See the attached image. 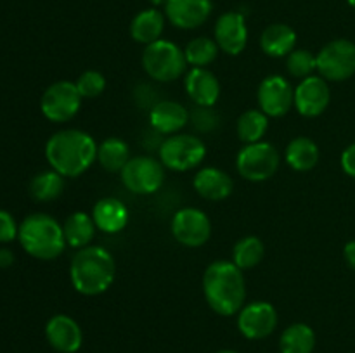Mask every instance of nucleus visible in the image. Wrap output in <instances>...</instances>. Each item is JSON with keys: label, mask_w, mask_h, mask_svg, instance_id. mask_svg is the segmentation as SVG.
Segmentation results:
<instances>
[{"label": "nucleus", "mask_w": 355, "mask_h": 353, "mask_svg": "<svg viewBox=\"0 0 355 353\" xmlns=\"http://www.w3.org/2000/svg\"><path fill=\"white\" fill-rule=\"evenodd\" d=\"M97 142L87 132L66 128L55 132L45 144V159L64 179L83 175L97 161Z\"/></svg>", "instance_id": "1"}, {"label": "nucleus", "mask_w": 355, "mask_h": 353, "mask_svg": "<svg viewBox=\"0 0 355 353\" xmlns=\"http://www.w3.org/2000/svg\"><path fill=\"white\" fill-rule=\"evenodd\" d=\"M203 294L215 314L232 317L245 307V273L232 260H215L203 273Z\"/></svg>", "instance_id": "2"}, {"label": "nucleus", "mask_w": 355, "mask_h": 353, "mask_svg": "<svg viewBox=\"0 0 355 353\" xmlns=\"http://www.w3.org/2000/svg\"><path fill=\"white\" fill-rule=\"evenodd\" d=\"M114 258L103 246H87L76 249L69 263V280L73 289L82 296H99L114 282Z\"/></svg>", "instance_id": "3"}, {"label": "nucleus", "mask_w": 355, "mask_h": 353, "mask_svg": "<svg viewBox=\"0 0 355 353\" xmlns=\"http://www.w3.org/2000/svg\"><path fill=\"white\" fill-rule=\"evenodd\" d=\"M19 244L37 260L51 262L59 258L66 249L62 225L47 213H31L19 224Z\"/></svg>", "instance_id": "4"}, {"label": "nucleus", "mask_w": 355, "mask_h": 353, "mask_svg": "<svg viewBox=\"0 0 355 353\" xmlns=\"http://www.w3.org/2000/svg\"><path fill=\"white\" fill-rule=\"evenodd\" d=\"M187 61L184 51L173 42L162 40L146 45L142 52V68L151 80L172 83L186 73Z\"/></svg>", "instance_id": "5"}, {"label": "nucleus", "mask_w": 355, "mask_h": 353, "mask_svg": "<svg viewBox=\"0 0 355 353\" xmlns=\"http://www.w3.org/2000/svg\"><path fill=\"white\" fill-rule=\"evenodd\" d=\"M159 161L172 172H189L198 168L207 158V144L191 134L168 135L159 144Z\"/></svg>", "instance_id": "6"}, {"label": "nucleus", "mask_w": 355, "mask_h": 353, "mask_svg": "<svg viewBox=\"0 0 355 353\" xmlns=\"http://www.w3.org/2000/svg\"><path fill=\"white\" fill-rule=\"evenodd\" d=\"M281 156L270 142L260 141L255 144H245L236 156L238 173L248 182H266L272 179L279 170Z\"/></svg>", "instance_id": "7"}, {"label": "nucleus", "mask_w": 355, "mask_h": 353, "mask_svg": "<svg viewBox=\"0 0 355 353\" xmlns=\"http://www.w3.org/2000/svg\"><path fill=\"white\" fill-rule=\"evenodd\" d=\"M125 189L137 196H149L158 192L165 183V166L153 156H135L128 159L120 172Z\"/></svg>", "instance_id": "8"}, {"label": "nucleus", "mask_w": 355, "mask_h": 353, "mask_svg": "<svg viewBox=\"0 0 355 353\" xmlns=\"http://www.w3.org/2000/svg\"><path fill=\"white\" fill-rule=\"evenodd\" d=\"M318 73L326 82H345L355 75V44L336 38L318 52Z\"/></svg>", "instance_id": "9"}, {"label": "nucleus", "mask_w": 355, "mask_h": 353, "mask_svg": "<svg viewBox=\"0 0 355 353\" xmlns=\"http://www.w3.org/2000/svg\"><path fill=\"white\" fill-rule=\"evenodd\" d=\"M82 96L76 90L75 82L59 80L49 85L42 93L40 111L52 123H66L78 114Z\"/></svg>", "instance_id": "10"}, {"label": "nucleus", "mask_w": 355, "mask_h": 353, "mask_svg": "<svg viewBox=\"0 0 355 353\" xmlns=\"http://www.w3.org/2000/svg\"><path fill=\"white\" fill-rule=\"evenodd\" d=\"M173 239L186 248H201L211 237V221L205 211L198 208H182L170 224Z\"/></svg>", "instance_id": "11"}, {"label": "nucleus", "mask_w": 355, "mask_h": 353, "mask_svg": "<svg viewBox=\"0 0 355 353\" xmlns=\"http://www.w3.org/2000/svg\"><path fill=\"white\" fill-rule=\"evenodd\" d=\"M257 100L259 109L269 118H283L295 107V89L284 76L270 75L259 85Z\"/></svg>", "instance_id": "12"}, {"label": "nucleus", "mask_w": 355, "mask_h": 353, "mask_svg": "<svg viewBox=\"0 0 355 353\" xmlns=\"http://www.w3.org/2000/svg\"><path fill=\"white\" fill-rule=\"evenodd\" d=\"M276 327L277 310L269 301H252L239 310L238 329L246 339H266L276 331Z\"/></svg>", "instance_id": "13"}, {"label": "nucleus", "mask_w": 355, "mask_h": 353, "mask_svg": "<svg viewBox=\"0 0 355 353\" xmlns=\"http://www.w3.org/2000/svg\"><path fill=\"white\" fill-rule=\"evenodd\" d=\"M331 102L329 82L322 76L312 75L295 87V109L305 118H315L324 113Z\"/></svg>", "instance_id": "14"}, {"label": "nucleus", "mask_w": 355, "mask_h": 353, "mask_svg": "<svg viewBox=\"0 0 355 353\" xmlns=\"http://www.w3.org/2000/svg\"><path fill=\"white\" fill-rule=\"evenodd\" d=\"M214 40L218 48L227 55H239L248 45V26L246 19L238 10L224 12L214 28Z\"/></svg>", "instance_id": "15"}, {"label": "nucleus", "mask_w": 355, "mask_h": 353, "mask_svg": "<svg viewBox=\"0 0 355 353\" xmlns=\"http://www.w3.org/2000/svg\"><path fill=\"white\" fill-rule=\"evenodd\" d=\"M47 343L59 353H76L83 345V332L78 322L66 314L52 315L45 324Z\"/></svg>", "instance_id": "16"}, {"label": "nucleus", "mask_w": 355, "mask_h": 353, "mask_svg": "<svg viewBox=\"0 0 355 353\" xmlns=\"http://www.w3.org/2000/svg\"><path fill=\"white\" fill-rule=\"evenodd\" d=\"M214 10L211 0H166L165 16L179 30L203 26Z\"/></svg>", "instance_id": "17"}, {"label": "nucleus", "mask_w": 355, "mask_h": 353, "mask_svg": "<svg viewBox=\"0 0 355 353\" xmlns=\"http://www.w3.org/2000/svg\"><path fill=\"white\" fill-rule=\"evenodd\" d=\"M184 89L194 106L214 107L220 97V82L207 68H193L186 75Z\"/></svg>", "instance_id": "18"}, {"label": "nucleus", "mask_w": 355, "mask_h": 353, "mask_svg": "<svg viewBox=\"0 0 355 353\" xmlns=\"http://www.w3.org/2000/svg\"><path fill=\"white\" fill-rule=\"evenodd\" d=\"M189 123V111L175 100H159L149 109V125L159 135H175Z\"/></svg>", "instance_id": "19"}, {"label": "nucleus", "mask_w": 355, "mask_h": 353, "mask_svg": "<svg viewBox=\"0 0 355 353\" xmlns=\"http://www.w3.org/2000/svg\"><path fill=\"white\" fill-rule=\"evenodd\" d=\"M193 187L203 199L222 201L227 199L234 190V182L227 172L215 166H205L194 175Z\"/></svg>", "instance_id": "20"}, {"label": "nucleus", "mask_w": 355, "mask_h": 353, "mask_svg": "<svg viewBox=\"0 0 355 353\" xmlns=\"http://www.w3.org/2000/svg\"><path fill=\"white\" fill-rule=\"evenodd\" d=\"M92 218L97 230L104 234H118L128 224V208L116 197H103L92 208Z\"/></svg>", "instance_id": "21"}, {"label": "nucleus", "mask_w": 355, "mask_h": 353, "mask_svg": "<svg viewBox=\"0 0 355 353\" xmlns=\"http://www.w3.org/2000/svg\"><path fill=\"white\" fill-rule=\"evenodd\" d=\"M166 16L156 7L144 9L135 14L130 23V35L137 44L149 45L162 40V35L165 31Z\"/></svg>", "instance_id": "22"}, {"label": "nucleus", "mask_w": 355, "mask_h": 353, "mask_svg": "<svg viewBox=\"0 0 355 353\" xmlns=\"http://www.w3.org/2000/svg\"><path fill=\"white\" fill-rule=\"evenodd\" d=\"M295 45H297V33L293 28L284 23L269 24L260 37V47L269 57H286L295 51Z\"/></svg>", "instance_id": "23"}, {"label": "nucleus", "mask_w": 355, "mask_h": 353, "mask_svg": "<svg viewBox=\"0 0 355 353\" xmlns=\"http://www.w3.org/2000/svg\"><path fill=\"white\" fill-rule=\"evenodd\" d=\"M62 230H64L66 244L69 248L82 249L92 244L97 227L94 224L92 215L85 213V211H75L64 220Z\"/></svg>", "instance_id": "24"}, {"label": "nucleus", "mask_w": 355, "mask_h": 353, "mask_svg": "<svg viewBox=\"0 0 355 353\" xmlns=\"http://www.w3.org/2000/svg\"><path fill=\"white\" fill-rule=\"evenodd\" d=\"M284 159L288 166L295 172H309L319 163V145L309 137H295L290 141L284 151Z\"/></svg>", "instance_id": "25"}, {"label": "nucleus", "mask_w": 355, "mask_h": 353, "mask_svg": "<svg viewBox=\"0 0 355 353\" xmlns=\"http://www.w3.org/2000/svg\"><path fill=\"white\" fill-rule=\"evenodd\" d=\"M314 329L304 322H295L288 325L279 338L281 353H312L315 348Z\"/></svg>", "instance_id": "26"}, {"label": "nucleus", "mask_w": 355, "mask_h": 353, "mask_svg": "<svg viewBox=\"0 0 355 353\" xmlns=\"http://www.w3.org/2000/svg\"><path fill=\"white\" fill-rule=\"evenodd\" d=\"M130 159V147L123 138H104L97 147V163L110 173H120Z\"/></svg>", "instance_id": "27"}, {"label": "nucleus", "mask_w": 355, "mask_h": 353, "mask_svg": "<svg viewBox=\"0 0 355 353\" xmlns=\"http://www.w3.org/2000/svg\"><path fill=\"white\" fill-rule=\"evenodd\" d=\"M64 176L55 170H45V172L37 173L30 182V196L38 203H49L55 201L62 192H64Z\"/></svg>", "instance_id": "28"}, {"label": "nucleus", "mask_w": 355, "mask_h": 353, "mask_svg": "<svg viewBox=\"0 0 355 353\" xmlns=\"http://www.w3.org/2000/svg\"><path fill=\"white\" fill-rule=\"evenodd\" d=\"M267 130H269V116L260 109L245 111L236 123L239 141L245 144H255V142L263 141Z\"/></svg>", "instance_id": "29"}, {"label": "nucleus", "mask_w": 355, "mask_h": 353, "mask_svg": "<svg viewBox=\"0 0 355 353\" xmlns=\"http://www.w3.org/2000/svg\"><path fill=\"white\" fill-rule=\"evenodd\" d=\"M263 255H266V246L257 235H246L239 239L232 248V262L241 270L255 269L263 260Z\"/></svg>", "instance_id": "30"}, {"label": "nucleus", "mask_w": 355, "mask_h": 353, "mask_svg": "<svg viewBox=\"0 0 355 353\" xmlns=\"http://www.w3.org/2000/svg\"><path fill=\"white\" fill-rule=\"evenodd\" d=\"M218 51L220 48L214 38L198 37L186 45L184 55H186L187 64L193 66V68H207L217 59Z\"/></svg>", "instance_id": "31"}, {"label": "nucleus", "mask_w": 355, "mask_h": 353, "mask_svg": "<svg viewBox=\"0 0 355 353\" xmlns=\"http://www.w3.org/2000/svg\"><path fill=\"white\" fill-rule=\"evenodd\" d=\"M286 71L293 78H309L312 73L318 71V55L307 48H295L291 54L286 55Z\"/></svg>", "instance_id": "32"}, {"label": "nucleus", "mask_w": 355, "mask_h": 353, "mask_svg": "<svg viewBox=\"0 0 355 353\" xmlns=\"http://www.w3.org/2000/svg\"><path fill=\"white\" fill-rule=\"evenodd\" d=\"M75 85L82 99H96V97L103 96L104 90H106V78L101 71L87 69L76 78Z\"/></svg>", "instance_id": "33"}, {"label": "nucleus", "mask_w": 355, "mask_h": 353, "mask_svg": "<svg viewBox=\"0 0 355 353\" xmlns=\"http://www.w3.org/2000/svg\"><path fill=\"white\" fill-rule=\"evenodd\" d=\"M189 121L194 125L198 132H207L215 130L218 127V116L217 113L214 111V107H207V106H196L193 111L189 113Z\"/></svg>", "instance_id": "34"}, {"label": "nucleus", "mask_w": 355, "mask_h": 353, "mask_svg": "<svg viewBox=\"0 0 355 353\" xmlns=\"http://www.w3.org/2000/svg\"><path fill=\"white\" fill-rule=\"evenodd\" d=\"M19 225L16 224L12 215L6 210H0V244H7L17 239Z\"/></svg>", "instance_id": "35"}, {"label": "nucleus", "mask_w": 355, "mask_h": 353, "mask_svg": "<svg viewBox=\"0 0 355 353\" xmlns=\"http://www.w3.org/2000/svg\"><path fill=\"white\" fill-rule=\"evenodd\" d=\"M340 165H342V170L347 173V175L355 179V142L354 144H350L349 147L342 152Z\"/></svg>", "instance_id": "36"}, {"label": "nucleus", "mask_w": 355, "mask_h": 353, "mask_svg": "<svg viewBox=\"0 0 355 353\" xmlns=\"http://www.w3.org/2000/svg\"><path fill=\"white\" fill-rule=\"evenodd\" d=\"M343 256H345V262L350 269L355 270V239L354 241H349L345 244V249H343Z\"/></svg>", "instance_id": "37"}, {"label": "nucleus", "mask_w": 355, "mask_h": 353, "mask_svg": "<svg viewBox=\"0 0 355 353\" xmlns=\"http://www.w3.org/2000/svg\"><path fill=\"white\" fill-rule=\"evenodd\" d=\"M14 255L9 249H0V266H9L12 265Z\"/></svg>", "instance_id": "38"}, {"label": "nucleus", "mask_w": 355, "mask_h": 353, "mask_svg": "<svg viewBox=\"0 0 355 353\" xmlns=\"http://www.w3.org/2000/svg\"><path fill=\"white\" fill-rule=\"evenodd\" d=\"M151 2H153V3H155V6H156V7H159V6H163V7H165L166 0H151Z\"/></svg>", "instance_id": "39"}, {"label": "nucleus", "mask_w": 355, "mask_h": 353, "mask_svg": "<svg viewBox=\"0 0 355 353\" xmlns=\"http://www.w3.org/2000/svg\"><path fill=\"white\" fill-rule=\"evenodd\" d=\"M217 353H239V352H236V350H220V352Z\"/></svg>", "instance_id": "40"}, {"label": "nucleus", "mask_w": 355, "mask_h": 353, "mask_svg": "<svg viewBox=\"0 0 355 353\" xmlns=\"http://www.w3.org/2000/svg\"><path fill=\"white\" fill-rule=\"evenodd\" d=\"M347 2H349L350 7H354V9H355V0H347Z\"/></svg>", "instance_id": "41"}]
</instances>
